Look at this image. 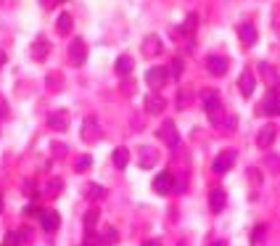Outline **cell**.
Returning a JSON list of instances; mask_svg holds the SVG:
<instances>
[{
	"mask_svg": "<svg viewBox=\"0 0 280 246\" xmlns=\"http://www.w3.org/2000/svg\"><path fill=\"white\" fill-rule=\"evenodd\" d=\"M204 106H206V117L212 119V125H225V106L214 90L204 93Z\"/></svg>",
	"mask_w": 280,
	"mask_h": 246,
	"instance_id": "obj_1",
	"label": "cell"
},
{
	"mask_svg": "<svg viewBox=\"0 0 280 246\" xmlns=\"http://www.w3.org/2000/svg\"><path fill=\"white\" fill-rule=\"evenodd\" d=\"M256 114H264V117H280V93H277V87H270V93L264 96V101L259 103Z\"/></svg>",
	"mask_w": 280,
	"mask_h": 246,
	"instance_id": "obj_2",
	"label": "cell"
},
{
	"mask_svg": "<svg viewBox=\"0 0 280 246\" xmlns=\"http://www.w3.org/2000/svg\"><path fill=\"white\" fill-rule=\"evenodd\" d=\"M82 141L85 143H98L101 138H103V130H101V125H98V119L96 117H85V122H82Z\"/></svg>",
	"mask_w": 280,
	"mask_h": 246,
	"instance_id": "obj_3",
	"label": "cell"
},
{
	"mask_svg": "<svg viewBox=\"0 0 280 246\" xmlns=\"http://www.w3.org/2000/svg\"><path fill=\"white\" fill-rule=\"evenodd\" d=\"M69 61L74 66H82L85 61H87V42L82 37H74L69 42Z\"/></svg>",
	"mask_w": 280,
	"mask_h": 246,
	"instance_id": "obj_4",
	"label": "cell"
},
{
	"mask_svg": "<svg viewBox=\"0 0 280 246\" xmlns=\"http://www.w3.org/2000/svg\"><path fill=\"white\" fill-rule=\"evenodd\" d=\"M167 80H169V72L164 66H153V69L146 72V82H148V87L153 90V93H159V90L167 85Z\"/></svg>",
	"mask_w": 280,
	"mask_h": 246,
	"instance_id": "obj_5",
	"label": "cell"
},
{
	"mask_svg": "<svg viewBox=\"0 0 280 246\" xmlns=\"http://www.w3.org/2000/svg\"><path fill=\"white\" fill-rule=\"evenodd\" d=\"M238 162V153L232 151V148H227V151H222L220 156L214 159V164H212V170L217 172V175H225L227 170H232V164Z\"/></svg>",
	"mask_w": 280,
	"mask_h": 246,
	"instance_id": "obj_6",
	"label": "cell"
},
{
	"mask_svg": "<svg viewBox=\"0 0 280 246\" xmlns=\"http://www.w3.org/2000/svg\"><path fill=\"white\" fill-rule=\"evenodd\" d=\"M227 66H230L227 56L212 53V56L206 58V69H209V74H212V77H225V74H227Z\"/></svg>",
	"mask_w": 280,
	"mask_h": 246,
	"instance_id": "obj_7",
	"label": "cell"
},
{
	"mask_svg": "<svg viewBox=\"0 0 280 246\" xmlns=\"http://www.w3.org/2000/svg\"><path fill=\"white\" fill-rule=\"evenodd\" d=\"M175 175L172 172H161V175H156L153 177V191H156L159 196H167V193H172L175 191Z\"/></svg>",
	"mask_w": 280,
	"mask_h": 246,
	"instance_id": "obj_8",
	"label": "cell"
},
{
	"mask_svg": "<svg viewBox=\"0 0 280 246\" xmlns=\"http://www.w3.org/2000/svg\"><path fill=\"white\" fill-rule=\"evenodd\" d=\"M69 122H72V117H69V111H53L51 117H48V127L53 130V132H66L69 130Z\"/></svg>",
	"mask_w": 280,
	"mask_h": 246,
	"instance_id": "obj_9",
	"label": "cell"
},
{
	"mask_svg": "<svg viewBox=\"0 0 280 246\" xmlns=\"http://www.w3.org/2000/svg\"><path fill=\"white\" fill-rule=\"evenodd\" d=\"M159 138L164 143H169V146H180V132H177V127H175V122H161L159 125Z\"/></svg>",
	"mask_w": 280,
	"mask_h": 246,
	"instance_id": "obj_10",
	"label": "cell"
},
{
	"mask_svg": "<svg viewBox=\"0 0 280 246\" xmlns=\"http://www.w3.org/2000/svg\"><path fill=\"white\" fill-rule=\"evenodd\" d=\"M161 51H164V45H161L159 35H148L143 40V56L146 58H156V56H161Z\"/></svg>",
	"mask_w": 280,
	"mask_h": 246,
	"instance_id": "obj_11",
	"label": "cell"
},
{
	"mask_svg": "<svg viewBox=\"0 0 280 246\" xmlns=\"http://www.w3.org/2000/svg\"><path fill=\"white\" fill-rule=\"evenodd\" d=\"M159 162V151L156 148H151V146H143L137 153V164H140V170H151L153 164Z\"/></svg>",
	"mask_w": 280,
	"mask_h": 246,
	"instance_id": "obj_12",
	"label": "cell"
},
{
	"mask_svg": "<svg viewBox=\"0 0 280 246\" xmlns=\"http://www.w3.org/2000/svg\"><path fill=\"white\" fill-rule=\"evenodd\" d=\"M40 225H42V230H48V233H56L58 225H61L58 212H56V209H42V214H40Z\"/></svg>",
	"mask_w": 280,
	"mask_h": 246,
	"instance_id": "obj_13",
	"label": "cell"
},
{
	"mask_svg": "<svg viewBox=\"0 0 280 246\" xmlns=\"http://www.w3.org/2000/svg\"><path fill=\"white\" fill-rule=\"evenodd\" d=\"M225 204H227V193L222 188H212L209 191V209H212V214H220L225 209Z\"/></svg>",
	"mask_w": 280,
	"mask_h": 246,
	"instance_id": "obj_14",
	"label": "cell"
},
{
	"mask_svg": "<svg viewBox=\"0 0 280 246\" xmlns=\"http://www.w3.org/2000/svg\"><path fill=\"white\" fill-rule=\"evenodd\" d=\"M238 37H241V42L246 45V48H251V45L256 42V37H259V32H256V27L251 21H243L238 27Z\"/></svg>",
	"mask_w": 280,
	"mask_h": 246,
	"instance_id": "obj_15",
	"label": "cell"
},
{
	"mask_svg": "<svg viewBox=\"0 0 280 246\" xmlns=\"http://www.w3.org/2000/svg\"><path fill=\"white\" fill-rule=\"evenodd\" d=\"M238 87H241V96H251L254 93V87H256V80H254V72L251 69H243L241 77H238Z\"/></svg>",
	"mask_w": 280,
	"mask_h": 246,
	"instance_id": "obj_16",
	"label": "cell"
},
{
	"mask_svg": "<svg viewBox=\"0 0 280 246\" xmlns=\"http://www.w3.org/2000/svg\"><path fill=\"white\" fill-rule=\"evenodd\" d=\"M275 135H277V127L275 125H264L259 130V135H256V146L259 148H270L275 143Z\"/></svg>",
	"mask_w": 280,
	"mask_h": 246,
	"instance_id": "obj_17",
	"label": "cell"
},
{
	"mask_svg": "<svg viewBox=\"0 0 280 246\" xmlns=\"http://www.w3.org/2000/svg\"><path fill=\"white\" fill-rule=\"evenodd\" d=\"M164 106H167V101H164L161 93H148L146 96V111L148 114H161Z\"/></svg>",
	"mask_w": 280,
	"mask_h": 246,
	"instance_id": "obj_18",
	"label": "cell"
},
{
	"mask_svg": "<svg viewBox=\"0 0 280 246\" xmlns=\"http://www.w3.org/2000/svg\"><path fill=\"white\" fill-rule=\"evenodd\" d=\"M61 191H64V180H61V177H51V180L42 186V196L51 198V202H53V198H58Z\"/></svg>",
	"mask_w": 280,
	"mask_h": 246,
	"instance_id": "obj_19",
	"label": "cell"
},
{
	"mask_svg": "<svg viewBox=\"0 0 280 246\" xmlns=\"http://www.w3.org/2000/svg\"><path fill=\"white\" fill-rule=\"evenodd\" d=\"M29 53H32V58H35V61L48 58V53H51V42L45 40V37H37V40L32 42V51H29Z\"/></svg>",
	"mask_w": 280,
	"mask_h": 246,
	"instance_id": "obj_20",
	"label": "cell"
},
{
	"mask_svg": "<svg viewBox=\"0 0 280 246\" xmlns=\"http://www.w3.org/2000/svg\"><path fill=\"white\" fill-rule=\"evenodd\" d=\"M259 74H262L264 85H270V87H277L280 85V77H277V72L270 64H259Z\"/></svg>",
	"mask_w": 280,
	"mask_h": 246,
	"instance_id": "obj_21",
	"label": "cell"
},
{
	"mask_svg": "<svg viewBox=\"0 0 280 246\" xmlns=\"http://www.w3.org/2000/svg\"><path fill=\"white\" fill-rule=\"evenodd\" d=\"M85 198H87V202H92V204L103 202V198H106V191H103V186H98V183H90V186L85 188Z\"/></svg>",
	"mask_w": 280,
	"mask_h": 246,
	"instance_id": "obj_22",
	"label": "cell"
},
{
	"mask_svg": "<svg viewBox=\"0 0 280 246\" xmlns=\"http://www.w3.org/2000/svg\"><path fill=\"white\" fill-rule=\"evenodd\" d=\"M45 85H48L51 93H61V87H64V74H61V72H51L48 77H45Z\"/></svg>",
	"mask_w": 280,
	"mask_h": 246,
	"instance_id": "obj_23",
	"label": "cell"
},
{
	"mask_svg": "<svg viewBox=\"0 0 280 246\" xmlns=\"http://www.w3.org/2000/svg\"><path fill=\"white\" fill-rule=\"evenodd\" d=\"M127 164H130V151L124 146H119L114 151V167H116V170H127Z\"/></svg>",
	"mask_w": 280,
	"mask_h": 246,
	"instance_id": "obj_24",
	"label": "cell"
},
{
	"mask_svg": "<svg viewBox=\"0 0 280 246\" xmlns=\"http://www.w3.org/2000/svg\"><path fill=\"white\" fill-rule=\"evenodd\" d=\"M56 29H58V35H69L72 29H74V19H72V13H61L58 21H56Z\"/></svg>",
	"mask_w": 280,
	"mask_h": 246,
	"instance_id": "obj_25",
	"label": "cell"
},
{
	"mask_svg": "<svg viewBox=\"0 0 280 246\" xmlns=\"http://www.w3.org/2000/svg\"><path fill=\"white\" fill-rule=\"evenodd\" d=\"M132 66H135V61H132L130 56H119L114 69H116V74H119V77H124V74H130V72H132Z\"/></svg>",
	"mask_w": 280,
	"mask_h": 246,
	"instance_id": "obj_26",
	"label": "cell"
},
{
	"mask_svg": "<svg viewBox=\"0 0 280 246\" xmlns=\"http://www.w3.org/2000/svg\"><path fill=\"white\" fill-rule=\"evenodd\" d=\"M90 164H92V159L87 156V153H82V156H77V159H74V170H77V172H87V170H90Z\"/></svg>",
	"mask_w": 280,
	"mask_h": 246,
	"instance_id": "obj_27",
	"label": "cell"
},
{
	"mask_svg": "<svg viewBox=\"0 0 280 246\" xmlns=\"http://www.w3.org/2000/svg\"><path fill=\"white\" fill-rule=\"evenodd\" d=\"M98 217H101V212H98V207H92V209H90V212L85 214V230H92V228H96Z\"/></svg>",
	"mask_w": 280,
	"mask_h": 246,
	"instance_id": "obj_28",
	"label": "cell"
},
{
	"mask_svg": "<svg viewBox=\"0 0 280 246\" xmlns=\"http://www.w3.org/2000/svg\"><path fill=\"white\" fill-rule=\"evenodd\" d=\"M196 27H198V16H196V13H191V16L185 19V24H182V32H185V35H193Z\"/></svg>",
	"mask_w": 280,
	"mask_h": 246,
	"instance_id": "obj_29",
	"label": "cell"
},
{
	"mask_svg": "<svg viewBox=\"0 0 280 246\" xmlns=\"http://www.w3.org/2000/svg\"><path fill=\"white\" fill-rule=\"evenodd\" d=\"M98 241H101V243H116L119 236H116V230H114V228H106V230H103V236H101Z\"/></svg>",
	"mask_w": 280,
	"mask_h": 246,
	"instance_id": "obj_30",
	"label": "cell"
},
{
	"mask_svg": "<svg viewBox=\"0 0 280 246\" xmlns=\"http://www.w3.org/2000/svg\"><path fill=\"white\" fill-rule=\"evenodd\" d=\"M264 233H267V225H256L254 233H251V243H262L264 241Z\"/></svg>",
	"mask_w": 280,
	"mask_h": 246,
	"instance_id": "obj_31",
	"label": "cell"
},
{
	"mask_svg": "<svg viewBox=\"0 0 280 246\" xmlns=\"http://www.w3.org/2000/svg\"><path fill=\"white\" fill-rule=\"evenodd\" d=\"M264 167H267V170L270 172H280V156H267V159H264Z\"/></svg>",
	"mask_w": 280,
	"mask_h": 246,
	"instance_id": "obj_32",
	"label": "cell"
},
{
	"mask_svg": "<svg viewBox=\"0 0 280 246\" xmlns=\"http://www.w3.org/2000/svg\"><path fill=\"white\" fill-rule=\"evenodd\" d=\"M21 243V233H19V230H13V233L6 238V246H19Z\"/></svg>",
	"mask_w": 280,
	"mask_h": 246,
	"instance_id": "obj_33",
	"label": "cell"
},
{
	"mask_svg": "<svg viewBox=\"0 0 280 246\" xmlns=\"http://www.w3.org/2000/svg\"><path fill=\"white\" fill-rule=\"evenodd\" d=\"M182 74V58H175L172 61V77H180Z\"/></svg>",
	"mask_w": 280,
	"mask_h": 246,
	"instance_id": "obj_34",
	"label": "cell"
},
{
	"mask_svg": "<svg viewBox=\"0 0 280 246\" xmlns=\"http://www.w3.org/2000/svg\"><path fill=\"white\" fill-rule=\"evenodd\" d=\"M185 106H188V93L182 90V93L177 96V109H185Z\"/></svg>",
	"mask_w": 280,
	"mask_h": 246,
	"instance_id": "obj_35",
	"label": "cell"
},
{
	"mask_svg": "<svg viewBox=\"0 0 280 246\" xmlns=\"http://www.w3.org/2000/svg\"><path fill=\"white\" fill-rule=\"evenodd\" d=\"M143 246H161V241H159V238H151V241H146Z\"/></svg>",
	"mask_w": 280,
	"mask_h": 246,
	"instance_id": "obj_36",
	"label": "cell"
},
{
	"mask_svg": "<svg viewBox=\"0 0 280 246\" xmlns=\"http://www.w3.org/2000/svg\"><path fill=\"white\" fill-rule=\"evenodd\" d=\"M6 114H8V111H6V101L0 98V117H6Z\"/></svg>",
	"mask_w": 280,
	"mask_h": 246,
	"instance_id": "obj_37",
	"label": "cell"
},
{
	"mask_svg": "<svg viewBox=\"0 0 280 246\" xmlns=\"http://www.w3.org/2000/svg\"><path fill=\"white\" fill-rule=\"evenodd\" d=\"M3 64H6V53H3V51H0V66H3Z\"/></svg>",
	"mask_w": 280,
	"mask_h": 246,
	"instance_id": "obj_38",
	"label": "cell"
},
{
	"mask_svg": "<svg viewBox=\"0 0 280 246\" xmlns=\"http://www.w3.org/2000/svg\"><path fill=\"white\" fill-rule=\"evenodd\" d=\"M212 246H227V241H214Z\"/></svg>",
	"mask_w": 280,
	"mask_h": 246,
	"instance_id": "obj_39",
	"label": "cell"
},
{
	"mask_svg": "<svg viewBox=\"0 0 280 246\" xmlns=\"http://www.w3.org/2000/svg\"><path fill=\"white\" fill-rule=\"evenodd\" d=\"M3 207H6V202H3V193H0V212H3Z\"/></svg>",
	"mask_w": 280,
	"mask_h": 246,
	"instance_id": "obj_40",
	"label": "cell"
},
{
	"mask_svg": "<svg viewBox=\"0 0 280 246\" xmlns=\"http://www.w3.org/2000/svg\"><path fill=\"white\" fill-rule=\"evenodd\" d=\"M56 3H64V0H48V6H56Z\"/></svg>",
	"mask_w": 280,
	"mask_h": 246,
	"instance_id": "obj_41",
	"label": "cell"
},
{
	"mask_svg": "<svg viewBox=\"0 0 280 246\" xmlns=\"http://www.w3.org/2000/svg\"><path fill=\"white\" fill-rule=\"evenodd\" d=\"M180 246H188V243H185V241H182V243H180Z\"/></svg>",
	"mask_w": 280,
	"mask_h": 246,
	"instance_id": "obj_42",
	"label": "cell"
}]
</instances>
